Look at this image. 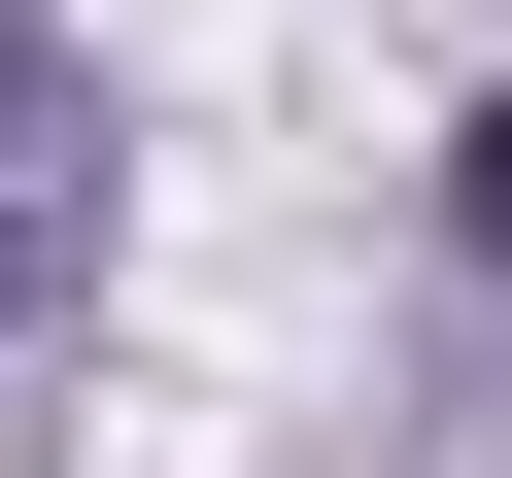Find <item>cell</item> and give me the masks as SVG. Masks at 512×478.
I'll return each instance as SVG.
<instances>
[{"instance_id": "obj_1", "label": "cell", "mask_w": 512, "mask_h": 478, "mask_svg": "<svg viewBox=\"0 0 512 478\" xmlns=\"http://www.w3.org/2000/svg\"><path fill=\"white\" fill-rule=\"evenodd\" d=\"M478 239H512V103H478Z\"/></svg>"}]
</instances>
